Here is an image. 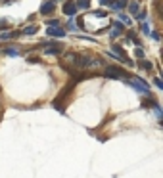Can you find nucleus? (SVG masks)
Listing matches in <instances>:
<instances>
[{"mask_svg":"<svg viewBox=\"0 0 163 178\" xmlns=\"http://www.w3.org/2000/svg\"><path fill=\"white\" fill-rule=\"evenodd\" d=\"M50 36H65V31L60 29V27H48V31H46Z\"/></svg>","mask_w":163,"mask_h":178,"instance_id":"6","label":"nucleus"},{"mask_svg":"<svg viewBox=\"0 0 163 178\" xmlns=\"http://www.w3.org/2000/svg\"><path fill=\"white\" fill-rule=\"evenodd\" d=\"M154 82H155V86H157V88H163V82L159 81V78H155V81H154Z\"/></svg>","mask_w":163,"mask_h":178,"instance_id":"19","label":"nucleus"},{"mask_svg":"<svg viewBox=\"0 0 163 178\" xmlns=\"http://www.w3.org/2000/svg\"><path fill=\"white\" fill-rule=\"evenodd\" d=\"M75 12H77V4L75 2H65L64 4V14L65 15H71V17H73Z\"/></svg>","mask_w":163,"mask_h":178,"instance_id":"5","label":"nucleus"},{"mask_svg":"<svg viewBox=\"0 0 163 178\" xmlns=\"http://www.w3.org/2000/svg\"><path fill=\"white\" fill-rule=\"evenodd\" d=\"M44 52H46V54H60L61 50H60V46H48Z\"/></svg>","mask_w":163,"mask_h":178,"instance_id":"10","label":"nucleus"},{"mask_svg":"<svg viewBox=\"0 0 163 178\" xmlns=\"http://www.w3.org/2000/svg\"><path fill=\"white\" fill-rule=\"evenodd\" d=\"M129 12L130 14H138V2H133V4H129Z\"/></svg>","mask_w":163,"mask_h":178,"instance_id":"11","label":"nucleus"},{"mask_svg":"<svg viewBox=\"0 0 163 178\" xmlns=\"http://www.w3.org/2000/svg\"><path fill=\"white\" fill-rule=\"evenodd\" d=\"M113 8L115 10H123V8H127V0H113Z\"/></svg>","mask_w":163,"mask_h":178,"instance_id":"9","label":"nucleus"},{"mask_svg":"<svg viewBox=\"0 0 163 178\" xmlns=\"http://www.w3.org/2000/svg\"><path fill=\"white\" fill-rule=\"evenodd\" d=\"M90 6V0H77V8H88Z\"/></svg>","mask_w":163,"mask_h":178,"instance_id":"12","label":"nucleus"},{"mask_svg":"<svg viewBox=\"0 0 163 178\" xmlns=\"http://www.w3.org/2000/svg\"><path fill=\"white\" fill-rule=\"evenodd\" d=\"M113 0H100V4H104V6H108V4H111Z\"/></svg>","mask_w":163,"mask_h":178,"instance_id":"21","label":"nucleus"},{"mask_svg":"<svg viewBox=\"0 0 163 178\" xmlns=\"http://www.w3.org/2000/svg\"><path fill=\"white\" fill-rule=\"evenodd\" d=\"M144 19H146V14L140 12V14H138V21H144Z\"/></svg>","mask_w":163,"mask_h":178,"instance_id":"18","label":"nucleus"},{"mask_svg":"<svg viewBox=\"0 0 163 178\" xmlns=\"http://www.w3.org/2000/svg\"><path fill=\"white\" fill-rule=\"evenodd\" d=\"M54 8H56V2H54V0H48V2H44L42 6H40V14L46 15V14L54 12Z\"/></svg>","mask_w":163,"mask_h":178,"instance_id":"4","label":"nucleus"},{"mask_svg":"<svg viewBox=\"0 0 163 178\" xmlns=\"http://www.w3.org/2000/svg\"><path fill=\"white\" fill-rule=\"evenodd\" d=\"M35 31H36V27L35 25H29V27H25L21 33H25V35H35Z\"/></svg>","mask_w":163,"mask_h":178,"instance_id":"13","label":"nucleus"},{"mask_svg":"<svg viewBox=\"0 0 163 178\" xmlns=\"http://www.w3.org/2000/svg\"><path fill=\"white\" fill-rule=\"evenodd\" d=\"M69 29H71V31H75V29H77V27H75V23H73V19H69Z\"/></svg>","mask_w":163,"mask_h":178,"instance_id":"22","label":"nucleus"},{"mask_svg":"<svg viewBox=\"0 0 163 178\" xmlns=\"http://www.w3.org/2000/svg\"><path fill=\"white\" fill-rule=\"evenodd\" d=\"M121 31H123V23H115V25H113V33H111V36H113V38H115V36H119Z\"/></svg>","mask_w":163,"mask_h":178,"instance_id":"8","label":"nucleus"},{"mask_svg":"<svg viewBox=\"0 0 163 178\" xmlns=\"http://www.w3.org/2000/svg\"><path fill=\"white\" fill-rule=\"evenodd\" d=\"M119 17H121V21H123L125 25H129V23H130V19L127 17V15H119Z\"/></svg>","mask_w":163,"mask_h":178,"instance_id":"16","label":"nucleus"},{"mask_svg":"<svg viewBox=\"0 0 163 178\" xmlns=\"http://www.w3.org/2000/svg\"><path fill=\"white\" fill-rule=\"evenodd\" d=\"M142 67H144V69H152V61H148V60H144V61H142Z\"/></svg>","mask_w":163,"mask_h":178,"instance_id":"14","label":"nucleus"},{"mask_svg":"<svg viewBox=\"0 0 163 178\" xmlns=\"http://www.w3.org/2000/svg\"><path fill=\"white\" fill-rule=\"evenodd\" d=\"M129 84L133 86V88H136L138 92L150 94V90H148V82H144V78H140V77H133V78L129 81Z\"/></svg>","mask_w":163,"mask_h":178,"instance_id":"2","label":"nucleus"},{"mask_svg":"<svg viewBox=\"0 0 163 178\" xmlns=\"http://www.w3.org/2000/svg\"><path fill=\"white\" fill-rule=\"evenodd\" d=\"M15 36H19V31H15V33H10V31H0V40L15 38Z\"/></svg>","mask_w":163,"mask_h":178,"instance_id":"7","label":"nucleus"},{"mask_svg":"<svg viewBox=\"0 0 163 178\" xmlns=\"http://www.w3.org/2000/svg\"><path fill=\"white\" fill-rule=\"evenodd\" d=\"M58 25H60L58 19H50V21H48V27H58Z\"/></svg>","mask_w":163,"mask_h":178,"instance_id":"15","label":"nucleus"},{"mask_svg":"<svg viewBox=\"0 0 163 178\" xmlns=\"http://www.w3.org/2000/svg\"><path fill=\"white\" fill-rule=\"evenodd\" d=\"M123 75V69H119V67H115V65H109L104 69V77H108V78H117Z\"/></svg>","mask_w":163,"mask_h":178,"instance_id":"3","label":"nucleus"},{"mask_svg":"<svg viewBox=\"0 0 163 178\" xmlns=\"http://www.w3.org/2000/svg\"><path fill=\"white\" fill-rule=\"evenodd\" d=\"M67 61L73 65V67H79V69H86L88 63H90V57L88 56H83V54H67Z\"/></svg>","mask_w":163,"mask_h":178,"instance_id":"1","label":"nucleus"},{"mask_svg":"<svg viewBox=\"0 0 163 178\" xmlns=\"http://www.w3.org/2000/svg\"><path fill=\"white\" fill-rule=\"evenodd\" d=\"M142 31H144V33H146V35H148V31H150V27H148V25H146V23H142Z\"/></svg>","mask_w":163,"mask_h":178,"instance_id":"20","label":"nucleus"},{"mask_svg":"<svg viewBox=\"0 0 163 178\" xmlns=\"http://www.w3.org/2000/svg\"><path fill=\"white\" fill-rule=\"evenodd\" d=\"M94 15H96V17H98V15H102V17H104V15H106V12H102V10H96V12H92Z\"/></svg>","mask_w":163,"mask_h":178,"instance_id":"17","label":"nucleus"}]
</instances>
